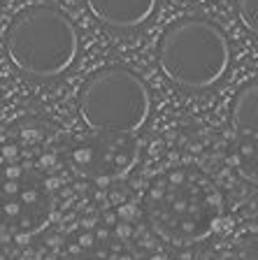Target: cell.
Listing matches in <instances>:
<instances>
[{"label":"cell","instance_id":"277c9868","mask_svg":"<svg viewBox=\"0 0 258 260\" xmlns=\"http://www.w3.org/2000/svg\"><path fill=\"white\" fill-rule=\"evenodd\" d=\"M77 109L91 133L135 135L149 121L151 93L133 70L105 68L81 86Z\"/></svg>","mask_w":258,"mask_h":260},{"label":"cell","instance_id":"9c48e42d","mask_svg":"<svg viewBox=\"0 0 258 260\" xmlns=\"http://www.w3.org/2000/svg\"><path fill=\"white\" fill-rule=\"evenodd\" d=\"M237 12H240V19L249 30L256 35L258 32V0H237Z\"/></svg>","mask_w":258,"mask_h":260},{"label":"cell","instance_id":"8992f818","mask_svg":"<svg viewBox=\"0 0 258 260\" xmlns=\"http://www.w3.org/2000/svg\"><path fill=\"white\" fill-rule=\"evenodd\" d=\"M231 123L237 140V162L251 184H256V146H258V84L251 79L235 95Z\"/></svg>","mask_w":258,"mask_h":260},{"label":"cell","instance_id":"7a4b0ae2","mask_svg":"<svg viewBox=\"0 0 258 260\" xmlns=\"http://www.w3.org/2000/svg\"><path fill=\"white\" fill-rule=\"evenodd\" d=\"M231 42L214 21L203 16L179 19L163 32L158 65L163 75L184 91H210L228 75Z\"/></svg>","mask_w":258,"mask_h":260},{"label":"cell","instance_id":"8fae6325","mask_svg":"<svg viewBox=\"0 0 258 260\" xmlns=\"http://www.w3.org/2000/svg\"><path fill=\"white\" fill-rule=\"evenodd\" d=\"M0 3H3V0H0Z\"/></svg>","mask_w":258,"mask_h":260},{"label":"cell","instance_id":"5b68a950","mask_svg":"<svg viewBox=\"0 0 258 260\" xmlns=\"http://www.w3.org/2000/svg\"><path fill=\"white\" fill-rule=\"evenodd\" d=\"M140 158V149L135 135H109V133H93V137L81 140L72 149V168L84 177L109 184L124 179Z\"/></svg>","mask_w":258,"mask_h":260},{"label":"cell","instance_id":"ba28073f","mask_svg":"<svg viewBox=\"0 0 258 260\" xmlns=\"http://www.w3.org/2000/svg\"><path fill=\"white\" fill-rule=\"evenodd\" d=\"M75 260H137V258H135V253L126 244L105 242V244H96L91 249H86Z\"/></svg>","mask_w":258,"mask_h":260},{"label":"cell","instance_id":"3957f363","mask_svg":"<svg viewBox=\"0 0 258 260\" xmlns=\"http://www.w3.org/2000/svg\"><path fill=\"white\" fill-rule=\"evenodd\" d=\"M5 49L21 75L54 79L79 56V32L61 10L35 5L14 16L5 32Z\"/></svg>","mask_w":258,"mask_h":260},{"label":"cell","instance_id":"6da1fadb","mask_svg":"<svg viewBox=\"0 0 258 260\" xmlns=\"http://www.w3.org/2000/svg\"><path fill=\"white\" fill-rule=\"evenodd\" d=\"M142 209L158 237L177 246H188L207 239L219 228L226 200L205 172L175 168L149 184Z\"/></svg>","mask_w":258,"mask_h":260},{"label":"cell","instance_id":"52a82bcc","mask_svg":"<svg viewBox=\"0 0 258 260\" xmlns=\"http://www.w3.org/2000/svg\"><path fill=\"white\" fill-rule=\"evenodd\" d=\"M86 5L102 26L135 30L156 14L158 0H86Z\"/></svg>","mask_w":258,"mask_h":260},{"label":"cell","instance_id":"30bf717a","mask_svg":"<svg viewBox=\"0 0 258 260\" xmlns=\"http://www.w3.org/2000/svg\"><path fill=\"white\" fill-rule=\"evenodd\" d=\"M237 260H256V242L249 239L242 249L237 251Z\"/></svg>","mask_w":258,"mask_h":260}]
</instances>
